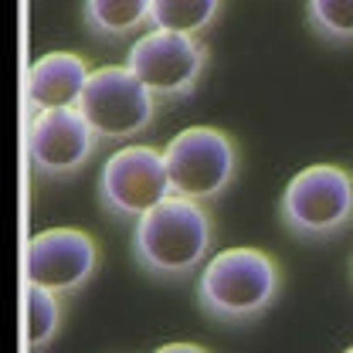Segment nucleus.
Listing matches in <instances>:
<instances>
[{"label": "nucleus", "mask_w": 353, "mask_h": 353, "mask_svg": "<svg viewBox=\"0 0 353 353\" xmlns=\"http://www.w3.org/2000/svg\"><path fill=\"white\" fill-rule=\"evenodd\" d=\"M211 241L214 228L204 204L170 194L136 218L132 259L157 279H183L211 259Z\"/></svg>", "instance_id": "1"}, {"label": "nucleus", "mask_w": 353, "mask_h": 353, "mask_svg": "<svg viewBox=\"0 0 353 353\" xmlns=\"http://www.w3.org/2000/svg\"><path fill=\"white\" fill-rule=\"evenodd\" d=\"M279 296V262L252 245L221 248L201 265L197 299L221 323L259 319Z\"/></svg>", "instance_id": "2"}, {"label": "nucleus", "mask_w": 353, "mask_h": 353, "mask_svg": "<svg viewBox=\"0 0 353 353\" xmlns=\"http://www.w3.org/2000/svg\"><path fill=\"white\" fill-rule=\"evenodd\" d=\"M170 194L183 201H214L238 174V150L231 136L214 126H187L160 150Z\"/></svg>", "instance_id": "3"}, {"label": "nucleus", "mask_w": 353, "mask_h": 353, "mask_svg": "<svg viewBox=\"0 0 353 353\" xmlns=\"http://www.w3.org/2000/svg\"><path fill=\"white\" fill-rule=\"evenodd\" d=\"M279 214L299 238H330L353 218V174L336 163H309L289 176Z\"/></svg>", "instance_id": "4"}, {"label": "nucleus", "mask_w": 353, "mask_h": 353, "mask_svg": "<svg viewBox=\"0 0 353 353\" xmlns=\"http://www.w3.org/2000/svg\"><path fill=\"white\" fill-rule=\"evenodd\" d=\"M75 109L99 139L126 143L150 130L157 116V99L139 85V79L126 65H102L88 72V82Z\"/></svg>", "instance_id": "5"}, {"label": "nucleus", "mask_w": 353, "mask_h": 353, "mask_svg": "<svg viewBox=\"0 0 353 353\" xmlns=\"http://www.w3.org/2000/svg\"><path fill=\"white\" fill-rule=\"evenodd\" d=\"M204 65H208V48L201 38L160 28L143 31L126 54V68L157 102H174L190 95L204 75Z\"/></svg>", "instance_id": "6"}, {"label": "nucleus", "mask_w": 353, "mask_h": 353, "mask_svg": "<svg viewBox=\"0 0 353 353\" xmlns=\"http://www.w3.org/2000/svg\"><path fill=\"white\" fill-rule=\"evenodd\" d=\"M163 197H170V183L163 153L157 146H119L99 174V201L116 218H143Z\"/></svg>", "instance_id": "7"}, {"label": "nucleus", "mask_w": 353, "mask_h": 353, "mask_svg": "<svg viewBox=\"0 0 353 353\" xmlns=\"http://www.w3.org/2000/svg\"><path fill=\"white\" fill-rule=\"evenodd\" d=\"M99 268V245L79 228H48L28 245V285L54 296L79 292Z\"/></svg>", "instance_id": "8"}, {"label": "nucleus", "mask_w": 353, "mask_h": 353, "mask_svg": "<svg viewBox=\"0 0 353 353\" xmlns=\"http://www.w3.org/2000/svg\"><path fill=\"white\" fill-rule=\"evenodd\" d=\"M99 136L92 132L79 109H44L34 112L28 132V153L38 174L65 176L85 167L95 153Z\"/></svg>", "instance_id": "9"}, {"label": "nucleus", "mask_w": 353, "mask_h": 353, "mask_svg": "<svg viewBox=\"0 0 353 353\" xmlns=\"http://www.w3.org/2000/svg\"><path fill=\"white\" fill-rule=\"evenodd\" d=\"M88 82V65L72 51H48L28 72V105L44 109H75Z\"/></svg>", "instance_id": "10"}, {"label": "nucleus", "mask_w": 353, "mask_h": 353, "mask_svg": "<svg viewBox=\"0 0 353 353\" xmlns=\"http://www.w3.org/2000/svg\"><path fill=\"white\" fill-rule=\"evenodd\" d=\"M221 0H150V24L176 34H201L214 24Z\"/></svg>", "instance_id": "11"}, {"label": "nucleus", "mask_w": 353, "mask_h": 353, "mask_svg": "<svg viewBox=\"0 0 353 353\" xmlns=\"http://www.w3.org/2000/svg\"><path fill=\"white\" fill-rule=\"evenodd\" d=\"M85 21L99 38H126L150 24V0H85Z\"/></svg>", "instance_id": "12"}, {"label": "nucleus", "mask_w": 353, "mask_h": 353, "mask_svg": "<svg viewBox=\"0 0 353 353\" xmlns=\"http://www.w3.org/2000/svg\"><path fill=\"white\" fill-rule=\"evenodd\" d=\"M306 17L312 31L326 41H353V0H306Z\"/></svg>", "instance_id": "13"}, {"label": "nucleus", "mask_w": 353, "mask_h": 353, "mask_svg": "<svg viewBox=\"0 0 353 353\" xmlns=\"http://www.w3.org/2000/svg\"><path fill=\"white\" fill-rule=\"evenodd\" d=\"M58 323H61L58 296L48 289H38V285H28V340L34 350H41L54 340Z\"/></svg>", "instance_id": "14"}, {"label": "nucleus", "mask_w": 353, "mask_h": 353, "mask_svg": "<svg viewBox=\"0 0 353 353\" xmlns=\"http://www.w3.org/2000/svg\"><path fill=\"white\" fill-rule=\"evenodd\" d=\"M153 353H211L208 347H201V343H183V340H176V343H163V347H157Z\"/></svg>", "instance_id": "15"}, {"label": "nucleus", "mask_w": 353, "mask_h": 353, "mask_svg": "<svg viewBox=\"0 0 353 353\" xmlns=\"http://www.w3.org/2000/svg\"><path fill=\"white\" fill-rule=\"evenodd\" d=\"M343 353H353V347H347V350H343Z\"/></svg>", "instance_id": "16"}]
</instances>
